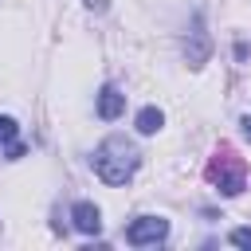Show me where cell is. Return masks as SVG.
I'll return each instance as SVG.
<instances>
[{
  "mask_svg": "<svg viewBox=\"0 0 251 251\" xmlns=\"http://www.w3.org/2000/svg\"><path fill=\"white\" fill-rule=\"evenodd\" d=\"M16 133H20V126H16V118H8V114H0V145H12V141H16Z\"/></svg>",
  "mask_w": 251,
  "mask_h": 251,
  "instance_id": "obj_7",
  "label": "cell"
},
{
  "mask_svg": "<svg viewBox=\"0 0 251 251\" xmlns=\"http://www.w3.org/2000/svg\"><path fill=\"white\" fill-rule=\"evenodd\" d=\"M122 110H126V94L118 86H102L98 90V118L114 122V118H122Z\"/></svg>",
  "mask_w": 251,
  "mask_h": 251,
  "instance_id": "obj_5",
  "label": "cell"
},
{
  "mask_svg": "<svg viewBox=\"0 0 251 251\" xmlns=\"http://www.w3.org/2000/svg\"><path fill=\"white\" fill-rule=\"evenodd\" d=\"M71 220H75V227H78L82 235H98V231H102V212H98V204H90V200H78V204L71 208Z\"/></svg>",
  "mask_w": 251,
  "mask_h": 251,
  "instance_id": "obj_4",
  "label": "cell"
},
{
  "mask_svg": "<svg viewBox=\"0 0 251 251\" xmlns=\"http://www.w3.org/2000/svg\"><path fill=\"white\" fill-rule=\"evenodd\" d=\"M204 176H208V184H212L220 196H239V192L247 188V161L235 153V145L220 141V145H216V153L208 157Z\"/></svg>",
  "mask_w": 251,
  "mask_h": 251,
  "instance_id": "obj_2",
  "label": "cell"
},
{
  "mask_svg": "<svg viewBox=\"0 0 251 251\" xmlns=\"http://www.w3.org/2000/svg\"><path fill=\"white\" fill-rule=\"evenodd\" d=\"M90 165H94V173H98V180H102V184L118 188V184H126V180L137 173V165H141V153H137V145H133L129 137H122V133H110L106 141H98V149H94Z\"/></svg>",
  "mask_w": 251,
  "mask_h": 251,
  "instance_id": "obj_1",
  "label": "cell"
},
{
  "mask_svg": "<svg viewBox=\"0 0 251 251\" xmlns=\"http://www.w3.org/2000/svg\"><path fill=\"white\" fill-rule=\"evenodd\" d=\"M165 235H169V220L165 216H137L126 227V243L129 247H149V243H161Z\"/></svg>",
  "mask_w": 251,
  "mask_h": 251,
  "instance_id": "obj_3",
  "label": "cell"
},
{
  "mask_svg": "<svg viewBox=\"0 0 251 251\" xmlns=\"http://www.w3.org/2000/svg\"><path fill=\"white\" fill-rule=\"evenodd\" d=\"M86 8L90 12H106V0H86Z\"/></svg>",
  "mask_w": 251,
  "mask_h": 251,
  "instance_id": "obj_10",
  "label": "cell"
},
{
  "mask_svg": "<svg viewBox=\"0 0 251 251\" xmlns=\"http://www.w3.org/2000/svg\"><path fill=\"white\" fill-rule=\"evenodd\" d=\"M243 133H247V137H251V114H247V118H243Z\"/></svg>",
  "mask_w": 251,
  "mask_h": 251,
  "instance_id": "obj_11",
  "label": "cell"
},
{
  "mask_svg": "<svg viewBox=\"0 0 251 251\" xmlns=\"http://www.w3.org/2000/svg\"><path fill=\"white\" fill-rule=\"evenodd\" d=\"M227 239H231L235 247H251V227H235V231H231Z\"/></svg>",
  "mask_w": 251,
  "mask_h": 251,
  "instance_id": "obj_8",
  "label": "cell"
},
{
  "mask_svg": "<svg viewBox=\"0 0 251 251\" xmlns=\"http://www.w3.org/2000/svg\"><path fill=\"white\" fill-rule=\"evenodd\" d=\"M20 157H24V145L12 141V145H8V161H20Z\"/></svg>",
  "mask_w": 251,
  "mask_h": 251,
  "instance_id": "obj_9",
  "label": "cell"
},
{
  "mask_svg": "<svg viewBox=\"0 0 251 251\" xmlns=\"http://www.w3.org/2000/svg\"><path fill=\"white\" fill-rule=\"evenodd\" d=\"M133 126H137V133L149 137V133H157V129L165 126V114H161L157 106H145V110H137V122H133Z\"/></svg>",
  "mask_w": 251,
  "mask_h": 251,
  "instance_id": "obj_6",
  "label": "cell"
}]
</instances>
